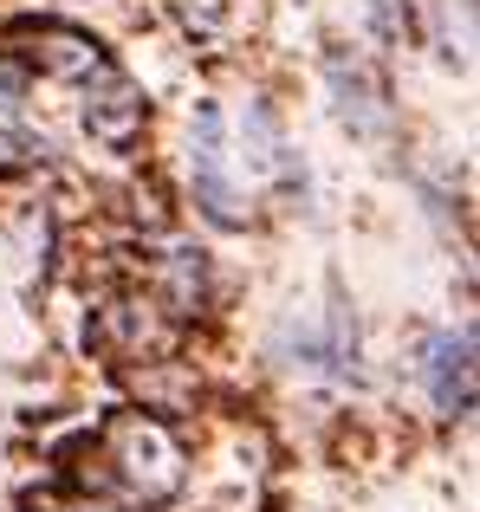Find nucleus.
Segmentation results:
<instances>
[{
    "mask_svg": "<svg viewBox=\"0 0 480 512\" xmlns=\"http://www.w3.org/2000/svg\"><path fill=\"white\" fill-rule=\"evenodd\" d=\"M33 143H26V137H13V130H0V163H33Z\"/></svg>",
    "mask_w": 480,
    "mask_h": 512,
    "instance_id": "nucleus-9",
    "label": "nucleus"
},
{
    "mask_svg": "<svg viewBox=\"0 0 480 512\" xmlns=\"http://www.w3.org/2000/svg\"><path fill=\"white\" fill-rule=\"evenodd\" d=\"M85 130L98 143H130L143 130V91L130 85V78H117L111 65H104L98 78H91V104H85Z\"/></svg>",
    "mask_w": 480,
    "mask_h": 512,
    "instance_id": "nucleus-4",
    "label": "nucleus"
},
{
    "mask_svg": "<svg viewBox=\"0 0 480 512\" xmlns=\"http://www.w3.org/2000/svg\"><path fill=\"white\" fill-rule=\"evenodd\" d=\"M163 286H169V312L176 318H189L195 305H202V253H189V247H169L163 253Z\"/></svg>",
    "mask_w": 480,
    "mask_h": 512,
    "instance_id": "nucleus-7",
    "label": "nucleus"
},
{
    "mask_svg": "<svg viewBox=\"0 0 480 512\" xmlns=\"http://www.w3.org/2000/svg\"><path fill=\"white\" fill-rule=\"evenodd\" d=\"M189 163H195V201L208 221L240 227L247 221V188H234V156H228V124L215 104H195V130H189Z\"/></svg>",
    "mask_w": 480,
    "mask_h": 512,
    "instance_id": "nucleus-2",
    "label": "nucleus"
},
{
    "mask_svg": "<svg viewBox=\"0 0 480 512\" xmlns=\"http://www.w3.org/2000/svg\"><path fill=\"white\" fill-rule=\"evenodd\" d=\"M189 461H182V441L169 435L156 415L130 409V415H111L98 435V480L117 487L124 500L137 506H163L169 493L182 487Z\"/></svg>",
    "mask_w": 480,
    "mask_h": 512,
    "instance_id": "nucleus-1",
    "label": "nucleus"
},
{
    "mask_svg": "<svg viewBox=\"0 0 480 512\" xmlns=\"http://www.w3.org/2000/svg\"><path fill=\"white\" fill-rule=\"evenodd\" d=\"M33 512H111V506L91 493H52V500H33Z\"/></svg>",
    "mask_w": 480,
    "mask_h": 512,
    "instance_id": "nucleus-8",
    "label": "nucleus"
},
{
    "mask_svg": "<svg viewBox=\"0 0 480 512\" xmlns=\"http://www.w3.org/2000/svg\"><path fill=\"white\" fill-rule=\"evenodd\" d=\"M331 91H338V117L357 130V137H383V130H390L383 85H377V78H370L357 59H331Z\"/></svg>",
    "mask_w": 480,
    "mask_h": 512,
    "instance_id": "nucleus-6",
    "label": "nucleus"
},
{
    "mask_svg": "<svg viewBox=\"0 0 480 512\" xmlns=\"http://www.w3.org/2000/svg\"><path fill=\"white\" fill-rule=\"evenodd\" d=\"M26 59H33L39 72H52V78H72V85H85V78L104 72L98 39L72 33V26H33V33H26Z\"/></svg>",
    "mask_w": 480,
    "mask_h": 512,
    "instance_id": "nucleus-5",
    "label": "nucleus"
},
{
    "mask_svg": "<svg viewBox=\"0 0 480 512\" xmlns=\"http://www.w3.org/2000/svg\"><path fill=\"white\" fill-rule=\"evenodd\" d=\"M396 7H403V0H370V13H377V20H383V26H390V20H396Z\"/></svg>",
    "mask_w": 480,
    "mask_h": 512,
    "instance_id": "nucleus-10",
    "label": "nucleus"
},
{
    "mask_svg": "<svg viewBox=\"0 0 480 512\" xmlns=\"http://www.w3.org/2000/svg\"><path fill=\"white\" fill-rule=\"evenodd\" d=\"M422 383H429L435 415L474 409V331H435L422 344Z\"/></svg>",
    "mask_w": 480,
    "mask_h": 512,
    "instance_id": "nucleus-3",
    "label": "nucleus"
}]
</instances>
